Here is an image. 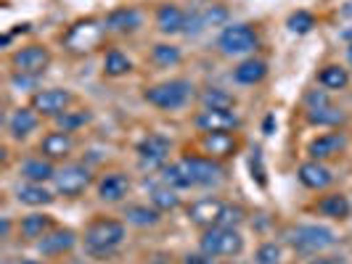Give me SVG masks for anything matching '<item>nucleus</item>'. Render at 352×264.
Masks as SVG:
<instances>
[{"instance_id":"obj_10","label":"nucleus","mask_w":352,"mask_h":264,"mask_svg":"<svg viewBox=\"0 0 352 264\" xmlns=\"http://www.w3.org/2000/svg\"><path fill=\"white\" fill-rule=\"evenodd\" d=\"M180 164L188 169L194 185H217L226 177V169L212 156H186L180 158Z\"/></svg>"},{"instance_id":"obj_8","label":"nucleus","mask_w":352,"mask_h":264,"mask_svg":"<svg viewBox=\"0 0 352 264\" xmlns=\"http://www.w3.org/2000/svg\"><path fill=\"white\" fill-rule=\"evenodd\" d=\"M11 64L16 74L24 77H40L43 71L51 67V51L45 45H24L21 51L11 56Z\"/></svg>"},{"instance_id":"obj_15","label":"nucleus","mask_w":352,"mask_h":264,"mask_svg":"<svg viewBox=\"0 0 352 264\" xmlns=\"http://www.w3.org/2000/svg\"><path fill=\"white\" fill-rule=\"evenodd\" d=\"M347 138L342 132H326V135H318L316 141H310L307 145V154L313 161H326V158H334L344 151Z\"/></svg>"},{"instance_id":"obj_28","label":"nucleus","mask_w":352,"mask_h":264,"mask_svg":"<svg viewBox=\"0 0 352 264\" xmlns=\"http://www.w3.org/2000/svg\"><path fill=\"white\" fill-rule=\"evenodd\" d=\"M318 211H320L323 217H331V219H347L352 206L344 193H329L318 201Z\"/></svg>"},{"instance_id":"obj_9","label":"nucleus","mask_w":352,"mask_h":264,"mask_svg":"<svg viewBox=\"0 0 352 264\" xmlns=\"http://www.w3.org/2000/svg\"><path fill=\"white\" fill-rule=\"evenodd\" d=\"M170 141L164 138V135H159V132H151V135H146L141 143H138V161H141L143 169H164L167 167V158H170Z\"/></svg>"},{"instance_id":"obj_3","label":"nucleus","mask_w":352,"mask_h":264,"mask_svg":"<svg viewBox=\"0 0 352 264\" xmlns=\"http://www.w3.org/2000/svg\"><path fill=\"white\" fill-rule=\"evenodd\" d=\"M194 95V85L188 80H167V82H159L143 93V98L151 106H157L162 111H175L191 101Z\"/></svg>"},{"instance_id":"obj_1","label":"nucleus","mask_w":352,"mask_h":264,"mask_svg":"<svg viewBox=\"0 0 352 264\" xmlns=\"http://www.w3.org/2000/svg\"><path fill=\"white\" fill-rule=\"evenodd\" d=\"M188 219L199 228H236L244 219V209L226 204L220 198H201L188 206Z\"/></svg>"},{"instance_id":"obj_4","label":"nucleus","mask_w":352,"mask_h":264,"mask_svg":"<svg viewBox=\"0 0 352 264\" xmlns=\"http://www.w3.org/2000/svg\"><path fill=\"white\" fill-rule=\"evenodd\" d=\"M199 248L212 259H220V256L233 259V256H239L244 251V235L236 228H210L204 230Z\"/></svg>"},{"instance_id":"obj_21","label":"nucleus","mask_w":352,"mask_h":264,"mask_svg":"<svg viewBox=\"0 0 352 264\" xmlns=\"http://www.w3.org/2000/svg\"><path fill=\"white\" fill-rule=\"evenodd\" d=\"M37 124H40V114H37L35 108L21 106V108H16V111L8 117V132H11V138L24 141L30 132H35Z\"/></svg>"},{"instance_id":"obj_37","label":"nucleus","mask_w":352,"mask_h":264,"mask_svg":"<svg viewBox=\"0 0 352 264\" xmlns=\"http://www.w3.org/2000/svg\"><path fill=\"white\" fill-rule=\"evenodd\" d=\"M286 27L294 32V35H307L313 27H316V16L310 11H294L292 16L286 19Z\"/></svg>"},{"instance_id":"obj_32","label":"nucleus","mask_w":352,"mask_h":264,"mask_svg":"<svg viewBox=\"0 0 352 264\" xmlns=\"http://www.w3.org/2000/svg\"><path fill=\"white\" fill-rule=\"evenodd\" d=\"M151 206H157L159 211H173L180 206V195H177L175 188H170V185H154L151 188Z\"/></svg>"},{"instance_id":"obj_7","label":"nucleus","mask_w":352,"mask_h":264,"mask_svg":"<svg viewBox=\"0 0 352 264\" xmlns=\"http://www.w3.org/2000/svg\"><path fill=\"white\" fill-rule=\"evenodd\" d=\"M53 182H56V193L58 195L77 198V195L85 193L90 188L93 175H90V169L85 164H67V167H61V169L56 172Z\"/></svg>"},{"instance_id":"obj_30","label":"nucleus","mask_w":352,"mask_h":264,"mask_svg":"<svg viewBox=\"0 0 352 264\" xmlns=\"http://www.w3.org/2000/svg\"><path fill=\"white\" fill-rule=\"evenodd\" d=\"M162 182L164 185H170V188H175V191H186V188H194V180L188 175V169L177 161V164H167L164 169H162Z\"/></svg>"},{"instance_id":"obj_22","label":"nucleus","mask_w":352,"mask_h":264,"mask_svg":"<svg viewBox=\"0 0 352 264\" xmlns=\"http://www.w3.org/2000/svg\"><path fill=\"white\" fill-rule=\"evenodd\" d=\"M106 29L111 32H135L141 27V11L138 8H114L109 16H106Z\"/></svg>"},{"instance_id":"obj_19","label":"nucleus","mask_w":352,"mask_h":264,"mask_svg":"<svg viewBox=\"0 0 352 264\" xmlns=\"http://www.w3.org/2000/svg\"><path fill=\"white\" fill-rule=\"evenodd\" d=\"M186 24H188V14L175 5V3H164L157 8V27L159 32L164 35H177V32H186Z\"/></svg>"},{"instance_id":"obj_43","label":"nucleus","mask_w":352,"mask_h":264,"mask_svg":"<svg viewBox=\"0 0 352 264\" xmlns=\"http://www.w3.org/2000/svg\"><path fill=\"white\" fill-rule=\"evenodd\" d=\"M14 264H40V262H35V259H16Z\"/></svg>"},{"instance_id":"obj_18","label":"nucleus","mask_w":352,"mask_h":264,"mask_svg":"<svg viewBox=\"0 0 352 264\" xmlns=\"http://www.w3.org/2000/svg\"><path fill=\"white\" fill-rule=\"evenodd\" d=\"M72 151H74V138H72V132H64V130L48 132V135L40 141V154L45 158H51V161L72 156Z\"/></svg>"},{"instance_id":"obj_34","label":"nucleus","mask_w":352,"mask_h":264,"mask_svg":"<svg viewBox=\"0 0 352 264\" xmlns=\"http://www.w3.org/2000/svg\"><path fill=\"white\" fill-rule=\"evenodd\" d=\"M180 58H183L180 48L170 45V43H157L151 48V61L159 64V67H175V64H180Z\"/></svg>"},{"instance_id":"obj_27","label":"nucleus","mask_w":352,"mask_h":264,"mask_svg":"<svg viewBox=\"0 0 352 264\" xmlns=\"http://www.w3.org/2000/svg\"><path fill=\"white\" fill-rule=\"evenodd\" d=\"M53 230V217L48 214H27L24 219H21V225H19V232L27 238V241H35V238H43V235H48Z\"/></svg>"},{"instance_id":"obj_40","label":"nucleus","mask_w":352,"mask_h":264,"mask_svg":"<svg viewBox=\"0 0 352 264\" xmlns=\"http://www.w3.org/2000/svg\"><path fill=\"white\" fill-rule=\"evenodd\" d=\"M186 264H212V256H207L204 251L201 254H191V256H186Z\"/></svg>"},{"instance_id":"obj_5","label":"nucleus","mask_w":352,"mask_h":264,"mask_svg":"<svg viewBox=\"0 0 352 264\" xmlns=\"http://www.w3.org/2000/svg\"><path fill=\"white\" fill-rule=\"evenodd\" d=\"M286 243L302 254H318L336 243V232L326 225H300L286 232Z\"/></svg>"},{"instance_id":"obj_6","label":"nucleus","mask_w":352,"mask_h":264,"mask_svg":"<svg viewBox=\"0 0 352 264\" xmlns=\"http://www.w3.org/2000/svg\"><path fill=\"white\" fill-rule=\"evenodd\" d=\"M217 45L226 56H244L260 45V37L249 24H228L217 37Z\"/></svg>"},{"instance_id":"obj_16","label":"nucleus","mask_w":352,"mask_h":264,"mask_svg":"<svg viewBox=\"0 0 352 264\" xmlns=\"http://www.w3.org/2000/svg\"><path fill=\"white\" fill-rule=\"evenodd\" d=\"M77 243V232L69 228H56L51 230L48 235H43V241L37 243L40 248V254H45V256H61V254H67L72 251Z\"/></svg>"},{"instance_id":"obj_38","label":"nucleus","mask_w":352,"mask_h":264,"mask_svg":"<svg viewBox=\"0 0 352 264\" xmlns=\"http://www.w3.org/2000/svg\"><path fill=\"white\" fill-rule=\"evenodd\" d=\"M281 246L278 243H273V241H267L263 246L257 248V254H254V262L257 264H281Z\"/></svg>"},{"instance_id":"obj_42","label":"nucleus","mask_w":352,"mask_h":264,"mask_svg":"<svg viewBox=\"0 0 352 264\" xmlns=\"http://www.w3.org/2000/svg\"><path fill=\"white\" fill-rule=\"evenodd\" d=\"M307 264H344L342 259H336V256H320V259H313V262Z\"/></svg>"},{"instance_id":"obj_39","label":"nucleus","mask_w":352,"mask_h":264,"mask_svg":"<svg viewBox=\"0 0 352 264\" xmlns=\"http://www.w3.org/2000/svg\"><path fill=\"white\" fill-rule=\"evenodd\" d=\"M249 169H252V177L257 180V185L265 188L267 185V177H265V164H263V151H252V158H249Z\"/></svg>"},{"instance_id":"obj_45","label":"nucleus","mask_w":352,"mask_h":264,"mask_svg":"<svg viewBox=\"0 0 352 264\" xmlns=\"http://www.w3.org/2000/svg\"><path fill=\"white\" fill-rule=\"evenodd\" d=\"M77 264H88V262H77Z\"/></svg>"},{"instance_id":"obj_25","label":"nucleus","mask_w":352,"mask_h":264,"mask_svg":"<svg viewBox=\"0 0 352 264\" xmlns=\"http://www.w3.org/2000/svg\"><path fill=\"white\" fill-rule=\"evenodd\" d=\"M19 204H27V206H48L53 204L56 195L43 185V182H24L16 191Z\"/></svg>"},{"instance_id":"obj_13","label":"nucleus","mask_w":352,"mask_h":264,"mask_svg":"<svg viewBox=\"0 0 352 264\" xmlns=\"http://www.w3.org/2000/svg\"><path fill=\"white\" fill-rule=\"evenodd\" d=\"M241 124V119L233 111H220V108H204L196 114V130L210 135V132H233Z\"/></svg>"},{"instance_id":"obj_29","label":"nucleus","mask_w":352,"mask_h":264,"mask_svg":"<svg viewBox=\"0 0 352 264\" xmlns=\"http://www.w3.org/2000/svg\"><path fill=\"white\" fill-rule=\"evenodd\" d=\"M201 145L212 156H230L236 151V138L230 132H210V135H204Z\"/></svg>"},{"instance_id":"obj_23","label":"nucleus","mask_w":352,"mask_h":264,"mask_svg":"<svg viewBox=\"0 0 352 264\" xmlns=\"http://www.w3.org/2000/svg\"><path fill=\"white\" fill-rule=\"evenodd\" d=\"M56 167H53L51 158H27L24 164H21V169H19V175L24 177L27 182H48L56 177Z\"/></svg>"},{"instance_id":"obj_44","label":"nucleus","mask_w":352,"mask_h":264,"mask_svg":"<svg viewBox=\"0 0 352 264\" xmlns=\"http://www.w3.org/2000/svg\"><path fill=\"white\" fill-rule=\"evenodd\" d=\"M347 61H350V64H352V45H350V48H347Z\"/></svg>"},{"instance_id":"obj_31","label":"nucleus","mask_w":352,"mask_h":264,"mask_svg":"<svg viewBox=\"0 0 352 264\" xmlns=\"http://www.w3.org/2000/svg\"><path fill=\"white\" fill-rule=\"evenodd\" d=\"M318 82L329 90H344L347 85H350V74H347L344 67H339V64H329V67L320 69Z\"/></svg>"},{"instance_id":"obj_41","label":"nucleus","mask_w":352,"mask_h":264,"mask_svg":"<svg viewBox=\"0 0 352 264\" xmlns=\"http://www.w3.org/2000/svg\"><path fill=\"white\" fill-rule=\"evenodd\" d=\"M276 127H278V122H276V117L270 114V117L265 119V124H263V132H265V135H273V130H276Z\"/></svg>"},{"instance_id":"obj_2","label":"nucleus","mask_w":352,"mask_h":264,"mask_svg":"<svg viewBox=\"0 0 352 264\" xmlns=\"http://www.w3.org/2000/svg\"><path fill=\"white\" fill-rule=\"evenodd\" d=\"M124 241V225L120 219H93L85 228V248L90 256H111Z\"/></svg>"},{"instance_id":"obj_14","label":"nucleus","mask_w":352,"mask_h":264,"mask_svg":"<svg viewBox=\"0 0 352 264\" xmlns=\"http://www.w3.org/2000/svg\"><path fill=\"white\" fill-rule=\"evenodd\" d=\"M104 29L106 27H101L98 21H80V24H74V27L69 29V35H67V45L77 53L90 51V48L101 40Z\"/></svg>"},{"instance_id":"obj_24","label":"nucleus","mask_w":352,"mask_h":264,"mask_svg":"<svg viewBox=\"0 0 352 264\" xmlns=\"http://www.w3.org/2000/svg\"><path fill=\"white\" fill-rule=\"evenodd\" d=\"M267 77V64L263 58H247L233 69V80L239 85H257Z\"/></svg>"},{"instance_id":"obj_20","label":"nucleus","mask_w":352,"mask_h":264,"mask_svg":"<svg viewBox=\"0 0 352 264\" xmlns=\"http://www.w3.org/2000/svg\"><path fill=\"white\" fill-rule=\"evenodd\" d=\"M127 193H130V177L122 175V172H109V175H104L98 180V198L101 201L117 204Z\"/></svg>"},{"instance_id":"obj_33","label":"nucleus","mask_w":352,"mask_h":264,"mask_svg":"<svg viewBox=\"0 0 352 264\" xmlns=\"http://www.w3.org/2000/svg\"><path fill=\"white\" fill-rule=\"evenodd\" d=\"M104 71L109 77H122V74H130V71H133V61H130L122 51L111 48L104 58Z\"/></svg>"},{"instance_id":"obj_12","label":"nucleus","mask_w":352,"mask_h":264,"mask_svg":"<svg viewBox=\"0 0 352 264\" xmlns=\"http://www.w3.org/2000/svg\"><path fill=\"white\" fill-rule=\"evenodd\" d=\"M74 101L69 90L51 88V90H40L32 98V108L43 117H61L64 111H69V104Z\"/></svg>"},{"instance_id":"obj_35","label":"nucleus","mask_w":352,"mask_h":264,"mask_svg":"<svg viewBox=\"0 0 352 264\" xmlns=\"http://www.w3.org/2000/svg\"><path fill=\"white\" fill-rule=\"evenodd\" d=\"M56 122H58V130H64V132H74V130H80V127H85V124L90 122V111L88 108L64 111L61 117H56Z\"/></svg>"},{"instance_id":"obj_17","label":"nucleus","mask_w":352,"mask_h":264,"mask_svg":"<svg viewBox=\"0 0 352 264\" xmlns=\"http://www.w3.org/2000/svg\"><path fill=\"white\" fill-rule=\"evenodd\" d=\"M297 177H300V182L305 188H310V191H323V188H329L331 182H334V175H331V169L323 164V161H305L300 169H297Z\"/></svg>"},{"instance_id":"obj_36","label":"nucleus","mask_w":352,"mask_h":264,"mask_svg":"<svg viewBox=\"0 0 352 264\" xmlns=\"http://www.w3.org/2000/svg\"><path fill=\"white\" fill-rule=\"evenodd\" d=\"M201 104H204V108H220V111H230V108L236 106V101H233V95H228L226 90L212 88V90H207V93L201 95Z\"/></svg>"},{"instance_id":"obj_11","label":"nucleus","mask_w":352,"mask_h":264,"mask_svg":"<svg viewBox=\"0 0 352 264\" xmlns=\"http://www.w3.org/2000/svg\"><path fill=\"white\" fill-rule=\"evenodd\" d=\"M307 119L313 124H320V127H336V124L344 122V111L336 108L326 93H310L307 95Z\"/></svg>"},{"instance_id":"obj_26","label":"nucleus","mask_w":352,"mask_h":264,"mask_svg":"<svg viewBox=\"0 0 352 264\" xmlns=\"http://www.w3.org/2000/svg\"><path fill=\"white\" fill-rule=\"evenodd\" d=\"M124 217L135 228H154V225H159V219H162V211L157 206H148V204H130L124 209Z\"/></svg>"}]
</instances>
